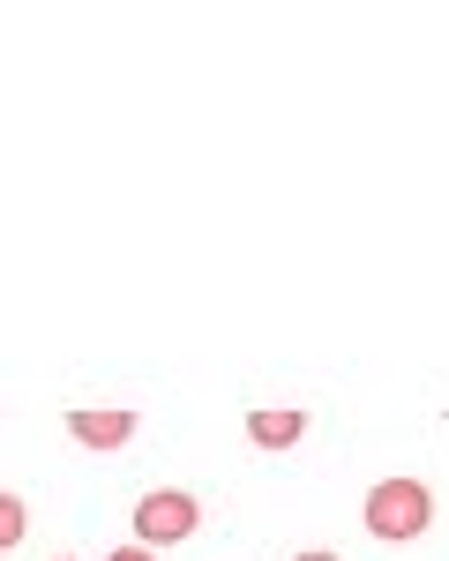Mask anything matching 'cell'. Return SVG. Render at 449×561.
Masks as SVG:
<instances>
[{
    "mask_svg": "<svg viewBox=\"0 0 449 561\" xmlns=\"http://www.w3.org/2000/svg\"><path fill=\"white\" fill-rule=\"evenodd\" d=\"M292 561H337V554H330V547H314V554H292Z\"/></svg>",
    "mask_w": 449,
    "mask_h": 561,
    "instance_id": "7",
    "label": "cell"
},
{
    "mask_svg": "<svg viewBox=\"0 0 449 561\" xmlns=\"http://www.w3.org/2000/svg\"><path fill=\"white\" fill-rule=\"evenodd\" d=\"M128 524H135V547H150V554H158V547H180V539H195V531H203V502H195L187 486H150V494L135 502Z\"/></svg>",
    "mask_w": 449,
    "mask_h": 561,
    "instance_id": "2",
    "label": "cell"
},
{
    "mask_svg": "<svg viewBox=\"0 0 449 561\" xmlns=\"http://www.w3.org/2000/svg\"><path fill=\"white\" fill-rule=\"evenodd\" d=\"M53 561H68V554H53Z\"/></svg>",
    "mask_w": 449,
    "mask_h": 561,
    "instance_id": "8",
    "label": "cell"
},
{
    "mask_svg": "<svg viewBox=\"0 0 449 561\" xmlns=\"http://www.w3.org/2000/svg\"><path fill=\"white\" fill-rule=\"evenodd\" d=\"M23 531H31V510H23V494H0V547H23Z\"/></svg>",
    "mask_w": 449,
    "mask_h": 561,
    "instance_id": "5",
    "label": "cell"
},
{
    "mask_svg": "<svg viewBox=\"0 0 449 561\" xmlns=\"http://www.w3.org/2000/svg\"><path fill=\"white\" fill-rule=\"evenodd\" d=\"M308 427L314 420L300 404H255V412H247V442H255V449H300Z\"/></svg>",
    "mask_w": 449,
    "mask_h": 561,
    "instance_id": "4",
    "label": "cell"
},
{
    "mask_svg": "<svg viewBox=\"0 0 449 561\" xmlns=\"http://www.w3.org/2000/svg\"><path fill=\"white\" fill-rule=\"evenodd\" d=\"M135 427H142V420H135L128 404H76V412H68V434H76L83 449H105V457L128 449Z\"/></svg>",
    "mask_w": 449,
    "mask_h": 561,
    "instance_id": "3",
    "label": "cell"
},
{
    "mask_svg": "<svg viewBox=\"0 0 449 561\" xmlns=\"http://www.w3.org/2000/svg\"><path fill=\"white\" fill-rule=\"evenodd\" d=\"M359 524H367L382 547H404V539H419V531L435 524V486H427V479H375Z\"/></svg>",
    "mask_w": 449,
    "mask_h": 561,
    "instance_id": "1",
    "label": "cell"
},
{
    "mask_svg": "<svg viewBox=\"0 0 449 561\" xmlns=\"http://www.w3.org/2000/svg\"><path fill=\"white\" fill-rule=\"evenodd\" d=\"M105 561H158V554H150V547H113Z\"/></svg>",
    "mask_w": 449,
    "mask_h": 561,
    "instance_id": "6",
    "label": "cell"
}]
</instances>
